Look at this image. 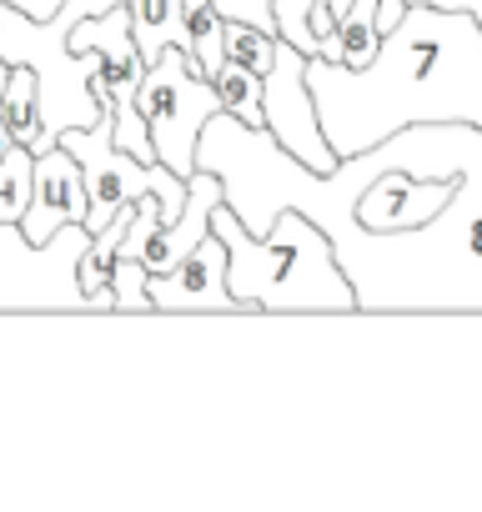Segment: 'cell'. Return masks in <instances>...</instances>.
Segmentation results:
<instances>
[{"label": "cell", "instance_id": "cell-1", "mask_svg": "<svg viewBox=\"0 0 482 512\" xmlns=\"http://www.w3.org/2000/svg\"><path fill=\"white\" fill-rule=\"evenodd\" d=\"M307 86L337 161L407 126L462 121L482 131V26L472 11L412 0L362 71L307 56Z\"/></svg>", "mask_w": 482, "mask_h": 512}, {"label": "cell", "instance_id": "cell-2", "mask_svg": "<svg viewBox=\"0 0 482 512\" xmlns=\"http://www.w3.org/2000/svg\"><path fill=\"white\" fill-rule=\"evenodd\" d=\"M211 231L226 246V287L241 312H352L357 287L347 282L332 236L297 206L277 211V221L257 236L221 201L211 211Z\"/></svg>", "mask_w": 482, "mask_h": 512}, {"label": "cell", "instance_id": "cell-3", "mask_svg": "<svg viewBox=\"0 0 482 512\" xmlns=\"http://www.w3.org/2000/svg\"><path fill=\"white\" fill-rule=\"evenodd\" d=\"M61 146L81 161L86 176V231H101L121 206H131L136 196L156 191L161 196V221L171 226L186 206V176H176L161 161H136L131 151L116 146V121L111 111H101L91 126H71L61 131Z\"/></svg>", "mask_w": 482, "mask_h": 512}, {"label": "cell", "instance_id": "cell-4", "mask_svg": "<svg viewBox=\"0 0 482 512\" xmlns=\"http://www.w3.org/2000/svg\"><path fill=\"white\" fill-rule=\"evenodd\" d=\"M136 111L151 131L156 161L171 166L176 176H191L196 171V141H201L206 121L221 111V101H216V86L206 76H196L186 51L166 46L141 76Z\"/></svg>", "mask_w": 482, "mask_h": 512}, {"label": "cell", "instance_id": "cell-5", "mask_svg": "<svg viewBox=\"0 0 482 512\" xmlns=\"http://www.w3.org/2000/svg\"><path fill=\"white\" fill-rule=\"evenodd\" d=\"M86 241V226H61L46 246H31L21 226L0 221V307H86L76 277Z\"/></svg>", "mask_w": 482, "mask_h": 512}, {"label": "cell", "instance_id": "cell-6", "mask_svg": "<svg viewBox=\"0 0 482 512\" xmlns=\"http://www.w3.org/2000/svg\"><path fill=\"white\" fill-rule=\"evenodd\" d=\"M262 116H267L272 141L282 151H292L302 166H312L322 176L337 171V151L322 136L317 101H312V86H307V51H297L282 36H277V61L262 76Z\"/></svg>", "mask_w": 482, "mask_h": 512}, {"label": "cell", "instance_id": "cell-7", "mask_svg": "<svg viewBox=\"0 0 482 512\" xmlns=\"http://www.w3.org/2000/svg\"><path fill=\"white\" fill-rule=\"evenodd\" d=\"M457 176H412V171H377L362 196L352 201V221L362 231H422L447 211Z\"/></svg>", "mask_w": 482, "mask_h": 512}, {"label": "cell", "instance_id": "cell-8", "mask_svg": "<svg viewBox=\"0 0 482 512\" xmlns=\"http://www.w3.org/2000/svg\"><path fill=\"white\" fill-rule=\"evenodd\" d=\"M146 292H151L156 312H231V307H241L226 287V246L216 231H206L166 277H151Z\"/></svg>", "mask_w": 482, "mask_h": 512}, {"label": "cell", "instance_id": "cell-9", "mask_svg": "<svg viewBox=\"0 0 482 512\" xmlns=\"http://www.w3.org/2000/svg\"><path fill=\"white\" fill-rule=\"evenodd\" d=\"M86 221V176L81 161L56 141L51 151L36 156V181H31V206L21 216V236L31 246H46L61 226H81Z\"/></svg>", "mask_w": 482, "mask_h": 512}, {"label": "cell", "instance_id": "cell-10", "mask_svg": "<svg viewBox=\"0 0 482 512\" xmlns=\"http://www.w3.org/2000/svg\"><path fill=\"white\" fill-rule=\"evenodd\" d=\"M382 46V26H377V0H352V6L332 21V31L317 46V61H337L347 71H362Z\"/></svg>", "mask_w": 482, "mask_h": 512}, {"label": "cell", "instance_id": "cell-11", "mask_svg": "<svg viewBox=\"0 0 482 512\" xmlns=\"http://www.w3.org/2000/svg\"><path fill=\"white\" fill-rule=\"evenodd\" d=\"M131 11V36L146 56V66L166 51V46H181L186 61H191V26H186V0H126Z\"/></svg>", "mask_w": 482, "mask_h": 512}, {"label": "cell", "instance_id": "cell-12", "mask_svg": "<svg viewBox=\"0 0 482 512\" xmlns=\"http://www.w3.org/2000/svg\"><path fill=\"white\" fill-rule=\"evenodd\" d=\"M0 121H6L11 141L36 151L41 146V81L31 66L6 71V91H0Z\"/></svg>", "mask_w": 482, "mask_h": 512}, {"label": "cell", "instance_id": "cell-13", "mask_svg": "<svg viewBox=\"0 0 482 512\" xmlns=\"http://www.w3.org/2000/svg\"><path fill=\"white\" fill-rule=\"evenodd\" d=\"M211 86H216V101H221L226 116H236L241 126H267V116H262V76L257 71L236 66V61H221Z\"/></svg>", "mask_w": 482, "mask_h": 512}, {"label": "cell", "instance_id": "cell-14", "mask_svg": "<svg viewBox=\"0 0 482 512\" xmlns=\"http://www.w3.org/2000/svg\"><path fill=\"white\" fill-rule=\"evenodd\" d=\"M31 181H36V151L11 146L0 156V221L21 226V216L31 206Z\"/></svg>", "mask_w": 482, "mask_h": 512}, {"label": "cell", "instance_id": "cell-15", "mask_svg": "<svg viewBox=\"0 0 482 512\" xmlns=\"http://www.w3.org/2000/svg\"><path fill=\"white\" fill-rule=\"evenodd\" d=\"M221 41H226V61L247 66V71H257V76H267L272 61H277V36H272V31H257V26H247V21H226Z\"/></svg>", "mask_w": 482, "mask_h": 512}, {"label": "cell", "instance_id": "cell-16", "mask_svg": "<svg viewBox=\"0 0 482 512\" xmlns=\"http://www.w3.org/2000/svg\"><path fill=\"white\" fill-rule=\"evenodd\" d=\"M146 282H151L146 262H136V256H121V262H116V272H111V282H106V292H111V307H116V312H156V307H151V292H146Z\"/></svg>", "mask_w": 482, "mask_h": 512}, {"label": "cell", "instance_id": "cell-17", "mask_svg": "<svg viewBox=\"0 0 482 512\" xmlns=\"http://www.w3.org/2000/svg\"><path fill=\"white\" fill-rule=\"evenodd\" d=\"M272 11H277V36L292 41L297 51L317 56V31H312V0H272Z\"/></svg>", "mask_w": 482, "mask_h": 512}, {"label": "cell", "instance_id": "cell-18", "mask_svg": "<svg viewBox=\"0 0 482 512\" xmlns=\"http://www.w3.org/2000/svg\"><path fill=\"white\" fill-rule=\"evenodd\" d=\"M211 6L221 11V21H247V26L277 36V11H272V0H211Z\"/></svg>", "mask_w": 482, "mask_h": 512}, {"label": "cell", "instance_id": "cell-19", "mask_svg": "<svg viewBox=\"0 0 482 512\" xmlns=\"http://www.w3.org/2000/svg\"><path fill=\"white\" fill-rule=\"evenodd\" d=\"M6 6H16V11H26V16H36V21H51L66 0H6Z\"/></svg>", "mask_w": 482, "mask_h": 512}, {"label": "cell", "instance_id": "cell-20", "mask_svg": "<svg viewBox=\"0 0 482 512\" xmlns=\"http://www.w3.org/2000/svg\"><path fill=\"white\" fill-rule=\"evenodd\" d=\"M402 11H407V0H377V26H382V36L402 21Z\"/></svg>", "mask_w": 482, "mask_h": 512}, {"label": "cell", "instance_id": "cell-21", "mask_svg": "<svg viewBox=\"0 0 482 512\" xmlns=\"http://www.w3.org/2000/svg\"><path fill=\"white\" fill-rule=\"evenodd\" d=\"M412 6V0H407ZM422 6H442V11H472L477 16V26H482V0H422Z\"/></svg>", "mask_w": 482, "mask_h": 512}, {"label": "cell", "instance_id": "cell-22", "mask_svg": "<svg viewBox=\"0 0 482 512\" xmlns=\"http://www.w3.org/2000/svg\"><path fill=\"white\" fill-rule=\"evenodd\" d=\"M6 71H11V66H6V61H0V91H6Z\"/></svg>", "mask_w": 482, "mask_h": 512}]
</instances>
